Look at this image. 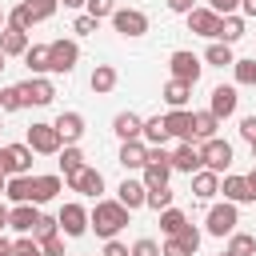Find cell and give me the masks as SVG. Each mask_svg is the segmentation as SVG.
I'll list each match as a JSON object with an SVG mask.
<instances>
[{"label":"cell","instance_id":"cell-40","mask_svg":"<svg viewBox=\"0 0 256 256\" xmlns=\"http://www.w3.org/2000/svg\"><path fill=\"white\" fill-rule=\"evenodd\" d=\"M24 8H28V12H32V20L40 24V20H52V16H56L60 0H24Z\"/></svg>","mask_w":256,"mask_h":256},{"label":"cell","instance_id":"cell-38","mask_svg":"<svg viewBox=\"0 0 256 256\" xmlns=\"http://www.w3.org/2000/svg\"><path fill=\"white\" fill-rule=\"evenodd\" d=\"M20 108H28V104H24V92H20V84H8V88H0V112H20Z\"/></svg>","mask_w":256,"mask_h":256},{"label":"cell","instance_id":"cell-53","mask_svg":"<svg viewBox=\"0 0 256 256\" xmlns=\"http://www.w3.org/2000/svg\"><path fill=\"white\" fill-rule=\"evenodd\" d=\"M148 164H172V156L164 148H148Z\"/></svg>","mask_w":256,"mask_h":256},{"label":"cell","instance_id":"cell-44","mask_svg":"<svg viewBox=\"0 0 256 256\" xmlns=\"http://www.w3.org/2000/svg\"><path fill=\"white\" fill-rule=\"evenodd\" d=\"M84 12H88V16H96V20H104V16L112 20V12H116V0H88V4H84Z\"/></svg>","mask_w":256,"mask_h":256},{"label":"cell","instance_id":"cell-8","mask_svg":"<svg viewBox=\"0 0 256 256\" xmlns=\"http://www.w3.org/2000/svg\"><path fill=\"white\" fill-rule=\"evenodd\" d=\"M20 92H24V104H36V108H48L56 100V88H52L48 76H28L20 84Z\"/></svg>","mask_w":256,"mask_h":256},{"label":"cell","instance_id":"cell-6","mask_svg":"<svg viewBox=\"0 0 256 256\" xmlns=\"http://www.w3.org/2000/svg\"><path fill=\"white\" fill-rule=\"evenodd\" d=\"M168 68H172V80H184V84H196V80H200V72H204L200 56H196V52H188V48H176V52L168 56Z\"/></svg>","mask_w":256,"mask_h":256},{"label":"cell","instance_id":"cell-63","mask_svg":"<svg viewBox=\"0 0 256 256\" xmlns=\"http://www.w3.org/2000/svg\"><path fill=\"white\" fill-rule=\"evenodd\" d=\"M220 256H232V252H220Z\"/></svg>","mask_w":256,"mask_h":256},{"label":"cell","instance_id":"cell-62","mask_svg":"<svg viewBox=\"0 0 256 256\" xmlns=\"http://www.w3.org/2000/svg\"><path fill=\"white\" fill-rule=\"evenodd\" d=\"M252 160H256V144H252Z\"/></svg>","mask_w":256,"mask_h":256},{"label":"cell","instance_id":"cell-32","mask_svg":"<svg viewBox=\"0 0 256 256\" xmlns=\"http://www.w3.org/2000/svg\"><path fill=\"white\" fill-rule=\"evenodd\" d=\"M216 40H224V44H236V40H244V16L236 12V16H224L220 20V36Z\"/></svg>","mask_w":256,"mask_h":256},{"label":"cell","instance_id":"cell-29","mask_svg":"<svg viewBox=\"0 0 256 256\" xmlns=\"http://www.w3.org/2000/svg\"><path fill=\"white\" fill-rule=\"evenodd\" d=\"M204 60H208L212 68H232V64H236L232 44H224V40H212V44H208V52H204Z\"/></svg>","mask_w":256,"mask_h":256},{"label":"cell","instance_id":"cell-41","mask_svg":"<svg viewBox=\"0 0 256 256\" xmlns=\"http://www.w3.org/2000/svg\"><path fill=\"white\" fill-rule=\"evenodd\" d=\"M144 204H148L152 212H164V208H172V188H152Z\"/></svg>","mask_w":256,"mask_h":256},{"label":"cell","instance_id":"cell-42","mask_svg":"<svg viewBox=\"0 0 256 256\" xmlns=\"http://www.w3.org/2000/svg\"><path fill=\"white\" fill-rule=\"evenodd\" d=\"M232 76H236V84H256V60H236Z\"/></svg>","mask_w":256,"mask_h":256},{"label":"cell","instance_id":"cell-34","mask_svg":"<svg viewBox=\"0 0 256 256\" xmlns=\"http://www.w3.org/2000/svg\"><path fill=\"white\" fill-rule=\"evenodd\" d=\"M168 176H172V164H144V188H168Z\"/></svg>","mask_w":256,"mask_h":256},{"label":"cell","instance_id":"cell-20","mask_svg":"<svg viewBox=\"0 0 256 256\" xmlns=\"http://www.w3.org/2000/svg\"><path fill=\"white\" fill-rule=\"evenodd\" d=\"M32 44H28V32L24 28H16V24H8L4 32H0V52L4 56H24Z\"/></svg>","mask_w":256,"mask_h":256},{"label":"cell","instance_id":"cell-58","mask_svg":"<svg viewBox=\"0 0 256 256\" xmlns=\"http://www.w3.org/2000/svg\"><path fill=\"white\" fill-rule=\"evenodd\" d=\"M60 4H64V8H84L88 0H60Z\"/></svg>","mask_w":256,"mask_h":256},{"label":"cell","instance_id":"cell-31","mask_svg":"<svg viewBox=\"0 0 256 256\" xmlns=\"http://www.w3.org/2000/svg\"><path fill=\"white\" fill-rule=\"evenodd\" d=\"M160 96L168 100V108H184V104H188V96H192V84H184V80H168Z\"/></svg>","mask_w":256,"mask_h":256},{"label":"cell","instance_id":"cell-18","mask_svg":"<svg viewBox=\"0 0 256 256\" xmlns=\"http://www.w3.org/2000/svg\"><path fill=\"white\" fill-rule=\"evenodd\" d=\"M220 192H224L228 204H252V200H256V192L248 188V176H224Z\"/></svg>","mask_w":256,"mask_h":256},{"label":"cell","instance_id":"cell-35","mask_svg":"<svg viewBox=\"0 0 256 256\" xmlns=\"http://www.w3.org/2000/svg\"><path fill=\"white\" fill-rule=\"evenodd\" d=\"M172 240L180 244V252H184V256H192V252L200 248V240H204V232H200L196 224H184V228H180V232H176Z\"/></svg>","mask_w":256,"mask_h":256},{"label":"cell","instance_id":"cell-52","mask_svg":"<svg viewBox=\"0 0 256 256\" xmlns=\"http://www.w3.org/2000/svg\"><path fill=\"white\" fill-rule=\"evenodd\" d=\"M196 8V0H168V12H180V16H188Z\"/></svg>","mask_w":256,"mask_h":256},{"label":"cell","instance_id":"cell-30","mask_svg":"<svg viewBox=\"0 0 256 256\" xmlns=\"http://www.w3.org/2000/svg\"><path fill=\"white\" fill-rule=\"evenodd\" d=\"M12 204H32V176H8V192Z\"/></svg>","mask_w":256,"mask_h":256},{"label":"cell","instance_id":"cell-57","mask_svg":"<svg viewBox=\"0 0 256 256\" xmlns=\"http://www.w3.org/2000/svg\"><path fill=\"white\" fill-rule=\"evenodd\" d=\"M4 168H8V148H0V172H4ZM4 176H8V172H4Z\"/></svg>","mask_w":256,"mask_h":256},{"label":"cell","instance_id":"cell-21","mask_svg":"<svg viewBox=\"0 0 256 256\" xmlns=\"http://www.w3.org/2000/svg\"><path fill=\"white\" fill-rule=\"evenodd\" d=\"M204 168V160H200V148H192V144H180L176 152H172V172H188V176H196Z\"/></svg>","mask_w":256,"mask_h":256},{"label":"cell","instance_id":"cell-43","mask_svg":"<svg viewBox=\"0 0 256 256\" xmlns=\"http://www.w3.org/2000/svg\"><path fill=\"white\" fill-rule=\"evenodd\" d=\"M12 256H44V248H40V240L20 236V240H12Z\"/></svg>","mask_w":256,"mask_h":256},{"label":"cell","instance_id":"cell-13","mask_svg":"<svg viewBox=\"0 0 256 256\" xmlns=\"http://www.w3.org/2000/svg\"><path fill=\"white\" fill-rule=\"evenodd\" d=\"M164 124H168V136H176L180 144H192V112L188 108H172L164 116Z\"/></svg>","mask_w":256,"mask_h":256},{"label":"cell","instance_id":"cell-17","mask_svg":"<svg viewBox=\"0 0 256 256\" xmlns=\"http://www.w3.org/2000/svg\"><path fill=\"white\" fill-rule=\"evenodd\" d=\"M72 192H84V196H100L104 192V176H100V168H84V172H76L72 180H64Z\"/></svg>","mask_w":256,"mask_h":256},{"label":"cell","instance_id":"cell-54","mask_svg":"<svg viewBox=\"0 0 256 256\" xmlns=\"http://www.w3.org/2000/svg\"><path fill=\"white\" fill-rule=\"evenodd\" d=\"M240 16H256V0H240Z\"/></svg>","mask_w":256,"mask_h":256},{"label":"cell","instance_id":"cell-36","mask_svg":"<svg viewBox=\"0 0 256 256\" xmlns=\"http://www.w3.org/2000/svg\"><path fill=\"white\" fill-rule=\"evenodd\" d=\"M224 252H232V256H256V236L252 232H232Z\"/></svg>","mask_w":256,"mask_h":256},{"label":"cell","instance_id":"cell-11","mask_svg":"<svg viewBox=\"0 0 256 256\" xmlns=\"http://www.w3.org/2000/svg\"><path fill=\"white\" fill-rule=\"evenodd\" d=\"M236 104H240L236 88H232V84H216V88H212V100H208V112H212L216 120H228V116L236 112Z\"/></svg>","mask_w":256,"mask_h":256},{"label":"cell","instance_id":"cell-12","mask_svg":"<svg viewBox=\"0 0 256 256\" xmlns=\"http://www.w3.org/2000/svg\"><path fill=\"white\" fill-rule=\"evenodd\" d=\"M116 200L128 208V212H136V208H144V200H148V188H144V180H120V188H116Z\"/></svg>","mask_w":256,"mask_h":256},{"label":"cell","instance_id":"cell-37","mask_svg":"<svg viewBox=\"0 0 256 256\" xmlns=\"http://www.w3.org/2000/svg\"><path fill=\"white\" fill-rule=\"evenodd\" d=\"M184 224H188V216H184L180 208H164V212H160V232H164V236H176Z\"/></svg>","mask_w":256,"mask_h":256},{"label":"cell","instance_id":"cell-10","mask_svg":"<svg viewBox=\"0 0 256 256\" xmlns=\"http://www.w3.org/2000/svg\"><path fill=\"white\" fill-rule=\"evenodd\" d=\"M220 20H224V16H216L212 8H192V12H188V32L216 40V36H220Z\"/></svg>","mask_w":256,"mask_h":256},{"label":"cell","instance_id":"cell-51","mask_svg":"<svg viewBox=\"0 0 256 256\" xmlns=\"http://www.w3.org/2000/svg\"><path fill=\"white\" fill-rule=\"evenodd\" d=\"M100 256H132V248H128V244H120V240H108Z\"/></svg>","mask_w":256,"mask_h":256},{"label":"cell","instance_id":"cell-28","mask_svg":"<svg viewBox=\"0 0 256 256\" xmlns=\"http://www.w3.org/2000/svg\"><path fill=\"white\" fill-rule=\"evenodd\" d=\"M216 128H220V120H216L208 108H204V112H192V140H212Z\"/></svg>","mask_w":256,"mask_h":256},{"label":"cell","instance_id":"cell-1","mask_svg":"<svg viewBox=\"0 0 256 256\" xmlns=\"http://www.w3.org/2000/svg\"><path fill=\"white\" fill-rule=\"evenodd\" d=\"M128 208L120 204V200H96V208L88 212V228L100 236V240H116V232L128 224Z\"/></svg>","mask_w":256,"mask_h":256},{"label":"cell","instance_id":"cell-48","mask_svg":"<svg viewBox=\"0 0 256 256\" xmlns=\"http://www.w3.org/2000/svg\"><path fill=\"white\" fill-rule=\"evenodd\" d=\"M208 8H212L216 16H236V12H240V0H208Z\"/></svg>","mask_w":256,"mask_h":256},{"label":"cell","instance_id":"cell-60","mask_svg":"<svg viewBox=\"0 0 256 256\" xmlns=\"http://www.w3.org/2000/svg\"><path fill=\"white\" fill-rule=\"evenodd\" d=\"M4 192H8V176L0 172V196H4Z\"/></svg>","mask_w":256,"mask_h":256},{"label":"cell","instance_id":"cell-4","mask_svg":"<svg viewBox=\"0 0 256 256\" xmlns=\"http://www.w3.org/2000/svg\"><path fill=\"white\" fill-rule=\"evenodd\" d=\"M200 160H204V168L208 172H228L232 168V144L228 140H220V136H212V140H204L200 144Z\"/></svg>","mask_w":256,"mask_h":256},{"label":"cell","instance_id":"cell-25","mask_svg":"<svg viewBox=\"0 0 256 256\" xmlns=\"http://www.w3.org/2000/svg\"><path fill=\"white\" fill-rule=\"evenodd\" d=\"M120 164L144 172V164H148V144H144V140H128V144H120Z\"/></svg>","mask_w":256,"mask_h":256},{"label":"cell","instance_id":"cell-46","mask_svg":"<svg viewBox=\"0 0 256 256\" xmlns=\"http://www.w3.org/2000/svg\"><path fill=\"white\" fill-rule=\"evenodd\" d=\"M96 24H100L96 16H88V12H80V16L72 20V32H76V36H92V32H96Z\"/></svg>","mask_w":256,"mask_h":256},{"label":"cell","instance_id":"cell-55","mask_svg":"<svg viewBox=\"0 0 256 256\" xmlns=\"http://www.w3.org/2000/svg\"><path fill=\"white\" fill-rule=\"evenodd\" d=\"M0 256H12V240H4V236H0Z\"/></svg>","mask_w":256,"mask_h":256},{"label":"cell","instance_id":"cell-7","mask_svg":"<svg viewBox=\"0 0 256 256\" xmlns=\"http://www.w3.org/2000/svg\"><path fill=\"white\" fill-rule=\"evenodd\" d=\"M112 28H116L120 36L136 40V36L148 32V16H144L140 8H116V12H112Z\"/></svg>","mask_w":256,"mask_h":256},{"label":"cell","instance_id":"cell-24","mask_svg":"<svg viewBox=\"0 0 256 256\" xmlns=\"http://www.w3.org/2000/svg\"><path fill=\"white\" fill-rule=\"evenodd\" d=\"M148 148H164L172 136H168V124H164V116H148L144 120V136H140Z\"/></svg>","mask_w":256,"mask_h":256},{"label":"cell","instance_id":"cell-23","mask_svg":"<svg viewBox=\"0 0 256 256\" xmlns=\"http://www.w3.org/2000/svg\"><path fill=\"white\" fill-rule=\"evenodd\" d=\"M116 80H120V76H116V68H112V64H96V68H92V76H88V88H92L96 96H108V92L116 88Z\"/></svg>","mask_w":256,"mask_h":256},{"label":"cell","instance_id":"cell-47","mask_svg":"<svg viewBox=\"0 0 256 256\" xmlns=\"http://www.w3.org/2000/svg\"><path fill=\"white\" fill-rule=\"evenodd\" d=\"M132 256H164V252H160V244H156L152 236H140V240L132 244Z\"/></svg>","mask_w":256,"mask_h":256},{"label":"cell","instance_id":"cell-22","mask_svg":"<svg viewBox=\"0 0 256 256\" xmlns=\"http://www.w3.org/2000/svg\"><path fill=\"white\" fill-rule=\"evenodd\" d=\"M60 188H64V176H56V172H48V176H32V204H48Z\"/></svg>","mask_w":256,"mask_h":256},{"label":"cell","instance_id":"cell-3","mask_svg":"<svg viewBox=\"0 0 256 256\" xmlns=\"http://www.w3.org/2000/svg\"><path fill=\"white\" fill-rule=\"evenodd\" d=\"M24 144H28L32 152H40V156H60V148H64L56 124H32L28 136H24Z\"/></svg>","mask_w":256,"mask_h":256},{"label":"cell","instance_id":"cell-61","mask_svg":"<svg viewBox=\"0 0 256 256\" xmlns=\"http://www.w3.org/2000/svg\"><path fill=\"white\" fill-rule=\"evenodd\" d=\"M4 60H8V56H4V52H0V72H4V68H8V64H4Z\"/></svg>","mask_w":256,"mask_h":256},{"label":"cell","instance_id":"cell-45","mask_svg":"<svg viewBox=\"0 0 256 256\" xmlns=\"http://www.w3.org/2000/svg\"><path fill=\"white\" fill-rule=\"evenodd\" d=\"M8 24H16V28H24V32H28V28L36 24V20H32V12H28L24 4H16V8L8 12Z\"/></svg>","mask_w":256,"mask_h":256},{"label":"cell","instance_id":"cell-64","mask_svg":"<svg viewBox=\"0 0 256 256\" xmlns=\"http://www.w3.org/2000/svg\"><path fill=\"white\" fill-rule=\"evenodd\" d=\"M0 128H4V120H0Z\"/></svg>","mask_w":256,"mask_h":256},{"label":"cell","instance_id":"cell-33","mask_svg":"<svg viewBox=\"0 0 256 256\" xmlns=\"http://www.w3.org/2000/svg\"><path fill=\"white\" fill-rule=\"evenodd\" d=\"M24 64H28L32 76H44V72H48V44H32V48L24 52Z\"/></svg>","mask_w":256,"mask_h":256},{"label":"cell","instance_id":"cell-39","mask_svg":"<svg viewBox=\"0 0 256 256\" xmlns=\"http://www.w3.org/2000/svg\"><path fill=\"white\" fill-rule=\"evenodd\" d=\"M52 236H60V220L40 212V220H36V228H32V240H40V244H44V240H52Z\"/></svg>","mask_w":256,"mask_h":256},{"label":"cell","instance_id":"cell-2","mask_svg":"<svg viewBox=\"0 0 256 256\" xmlns=\"http://www.w3.org/2000/svg\"><path fill=\"white\" fill-rule=\"evenodd\" d=\"M76 60H80V44L76 40H52L48 44V72H56V76H68L72 68H76Z\"/></svg>","mask_w":256,"mask_h":256},{"label":"cell","instance_id":"cell-59","mask_svg":"<svg viewBox=\"0 0 256 256\" xmlns=\"http://www.w3.org/2000/svg\"><path fill=\"white\" fill-rule=\"evenodd\" d=\"M248 188L256 192V164H252V172H248Z\"/></svg>","mask_w":256,"mask_h":256},{"label":"cell","instance_id":"cell-15","mask_svg":"<svg viewBox=\"0 0 256 256\" xmlns=\"http://www.w3.org/2000/svg\"><path fill=\"white\" fill-rule=\"evenodd\" d=\"M112 132L120 136V144H128V140H140V136H144V120H140L136 112H116V120H112Z\"/></svg>","mask_w":256,"mask_h":256},{"label":"cell","instance_id":"cell-56","mask_svg":"<svg viewBox=\"0 0 256 256\" xmlns=\"http://www.w3.org/2000/svg\"><path fill=\"white\" fill-rule=\"evenodd\" d=\"M8 212H12V208H4V204H0V232L8 228Z\"/></svg>","mask_w":256,"mask_h":256},{"label":"cell","instance_id":"cell-27","mask_svg":"<svg viewBox=\"0 0 256 256\" xmlns=\"http://www.w3.org/2000/svg\"><path fill=\"white\" fill-rule=\"evenodd\" d=\"M88 164H84V152L76 148V144H64L60 148V172H64V180H72L76 172H84Z\"/></svg>","mask_w":256,"mask_h":256},{"label":"cell","instance_id":"cell-16","mask_svg":"<svg viewBox=\"0 0 256 256\" xmlns=\"http://www.w3.org/2000/svg\"><path fill=\"white\" fill-rule=\"evenodd\" d=\"M32 148L28 144H8V176H32Z\"/></svg>","mask_w":256,"mask_h":256},{"label":"cell","instance_id":"cell-5","mask_svg":"<svg viewBox=\"0 0 256 256\" xmlns=\"http://www.w3.org/2000/svg\"><path fill=\"white\" fill-rule=\"evenodd\" d=\"M236 224H240V212H236V204H212L208 208V224H204V232L208 236H232L236 232Z\"/></svg>","mask_w":256,"mask_h":256},{"label":"cell","instance_id":"cell-14","mask_svg":"<svg viewBox=\"0 0 256 256\" xmlns=\"http://www.w3.org/2000/svg\"><path fill=\"white\" fill-rule=\"evenodd\" d=\"M52 124H56V132H60L64 144H80V136H84V116L80 112H60Z\"/></svg>","mask_w":256,"mask_h":256},{"label":"cell","instance_id":"cell-50","mask_svg":"<svg viewBox=\"0 0 256 256\" xmlns=\"http://www.w3.org/2000/svg\"><path fill=\"white\" fill-rule=\"evenodd\" d=\"M240 136H244L248 144H256V116H244V120H240Z\"/></svg>","mask_w":256,"mask_h":256},{"label":"cell","instance_id":"cell-9","mask_svg":"<svg viewBox=\"0 0 256 256\" xmlns=\"http://www.w3.org/2000/svg\"><path fill=\"white\" fill-rule=\"evenodd\" d=\"M56 220H60V236H72L76 240V236L88 232V208L84 204H64Z\"/></svg>","mask_w":256,"mask_h":256},{"label":"cell","instance_id":"cell-26","mask_svg":"<svg viewBox=\"0 0 256 256\" xmlns=\"http://www.w3.org/2000/svg\"><path fill=\"white\" fill-rule=\"evenodd\" d=\"M216 192H220V176L208 172V168H200V172L192 176V196H196V200H212Z\"/></svg>","mask_w":256,"mask_h":256},{"label":"cell","instance_id":"cell-49","mask_svg":"<svg viewBox=\"0 0 256 256\" xmlns=\"http://www.w3.org/2000/svg\"><path fill=\"white\" fill-rule=\"evenodd\" d=\"M40 248H44V256H64V236H52V240H44Z\"/></svg>","mask_w":256,"mask_h":256},{"label":"cell","instance_id":"cell-19","mask_svg":"<svg viewBox=\"0 0 256 256\" xmlns=\"http://www.w3.org/2000/svg\"><path fill=\"white\" fill-rule=\"evenodd\" d=\"M36 220H40V208H36V204H16V208L8 212V228H16L20 236H32Z\"/></svg>","mask_w":256,"mask_h":256}]
</instances>
